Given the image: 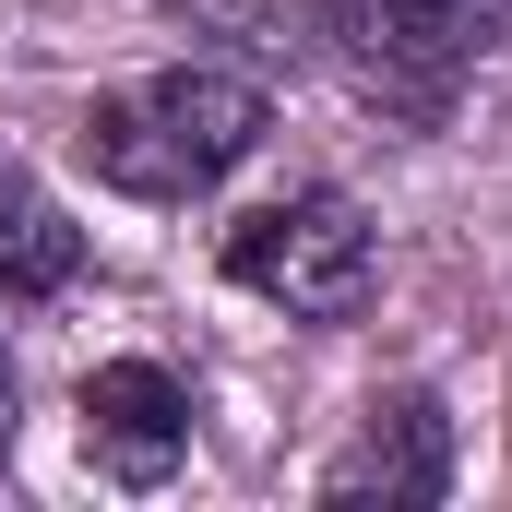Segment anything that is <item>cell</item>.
I'll use <instances>...</instances> for the list:
<instances>
[{"mask_svg": "<svg viewBox=\"0 0 512 512\" xmlns=\"http://www.w3.org/2000/svg\"><path fill=\"white\" fill-rule=\"evenodd\" d=\"M262 120H274V96H262L251 72H155V84H120V96H96L84 108V167L120 191V203H203L227 167H251Z\"/></svg>", "mask_w": 512, "mask_h": 512, "instance_id": "1", "label": "cell"}, {"mask_svg": "<svg viewBox=\"0 0 512 512\" xmlns=\"http://www.w3.org/2000/svg\"><path fill=\"white\" fill-rule=\"evenodd\" d=\"M501 12H512V0H501Z\"/></svg>", "mask_w": 512, "mask_h": 512, "instance_id": "8", "label": "cell"}, {"mask_svg": "<svg viewBox=\"0 0 512 512\" xmlns=\"http://www.w3.org/2000/svg\"><path fill=\"white\" fill-rule=\"evenodd\" d=\"M72 274H84V227L24 167H0V298H60Z\"/></svg>", "mask_w": 512, "mask_h": 512, "instance_id": "6", "label": "cell"}, {"mask_svg": "<svg viewBox=\"0 0 512 512\" xmlns=\"http://www.w3.org/2000/svg\"><path fill=\"white\" fill-rule=\"evenodd\" d=\"M322 501H453V417L441 393H382L358 441L322 465Z\"/></svg>", "mask_w": 512, "mask_h": 512, "instance_id": "5", "label": "cell"}, {"mask_svg": "<svg viewBox=\"0 0 512 512\" xmlns=\"http://www.w3.org/2000/svg\"><path fill=\"white\" fill-rule=\"evenodd\" d=\"M310 12H322V48L346 60V84L393 120H441L512 24L501 0H310Z\"/></svg>", "mask_w": 512, "mask_h": 512, "instance_id": "2", "label": "cell"}, {"mask_svg": "<svg viewBox=\"0 0 512 512\" xmlns=\"http://www.w3.org/2000/svg\"><path fill=\"white\" fill-rule=\"evenodd\" d=\"M227 274L274 298L286 322H358L370 310V286H382V251H370V215L346 203V191H286V203H262L227 227Z\"/></svg>", "mask_w": 512, "mask_h": 512, "instance_id": "3", "label": "cell"}, {"mask_svg": "<svg viewBox=\"0 0 512 512\" xmlns=\"http://www.w3.org/2000/svg\"><path fill=\"white\" fill-rule=\"evenodd\" d=\"M12 441H24V382H12V358H0V465H12Z\"/></svg>", "mask_w": 512, "mask_h": 512, "instance_id": "7", "label": "cell"}, {"mask_svg": "<svg viewBox=\"0 0 512 512\" xmlns=\"http://www.w3.org/2000/svg\"><path fill=\"white\" fill-rule=\"evenodd\" d=\"M84 465L120 477V489H167V477L191 465V393H179V370L108 358V370L84 382Z\"/></svg>", "mask_w": 512, "mask_h": 512, "instance_id": "4", "label": "cell"}]
</instances>
